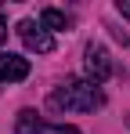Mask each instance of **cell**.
Listing matches in <instances>:
<instances>
[{
    "label": "cell",
    "mask_w": 130,
    "mask_h": 134,
    "mask_svg": "<svg viewBox=\"0 0 130 134\" xmlns=\"http://www.w3.org/2000/svg\"><path fill=\"white\" fill-rule=\"evenodd\" d=\"M101 105H105V94L90 80H72L65 87L51 91V109H58V112H94Z\"/></svg>",
    "instance_id": "obj_1"
},
{
    "label": "cell",
    "mask_w": 130,
    "mask_h": 134,
    "mask_svg": "<svg viewBox=\"0 0 130 134\" xmlns=\"http://www.w3.org/2000/svg\"><path fill=\"white\" fill-rule=\"evenodd\" d=\"M83 69H87V76H90V83H105L108 76H112V58H108V51L98 47V44H90L87 54H83Z\"/></svg>",
    "instance_id": "obj_2"
},
{
    "label": "cell",
    "mask_w": 130,
    "mask_h": 134,
    "mask_svg": "<svg viewBox=\"0 0 130 134\" xmlns=\"http://www.w3.org/2000/svg\"><path fill=\"white\" fill-rule=\"evenodd\" d=\"M18 36L25 40V47H29V51H36V54H51V51H54V36H51L43 25H36L33 18L18 22Z\"/></svg>",
    "instance_id": "obj_3"
},
{
    "label": "cell",
    "mask_w": 130,
    "mask_h": 134,
    "mask_svg": "<svg viewBox=\"0 0 130 134\" xmlns=\"http://www.w3.org/2000/svg\"><path fill=\"white\" fill-rule=\"evenodd\" d=\"M29 76V58H18V54H0V80L4 83H18Z\"/></svg>",
    "instance_id": "obj_4"
},
{
    "label": "cell",
    "mask_w": 130,
    "mask_h": 134,
    "mask_svg": "<svg viewBox=\"0 0 130 134\" xmlns=\"http://www.w3.org/2000/svg\"><path fill=\"white\" fill-rule=\"evenodd\" d=\"M43 131H47V123H43L33 109H22L18 116H15V134H43Z\"/></svg>",
    "instance_id": "obj_5"
},
{
    "label": "cell",
    "mask_w": 130,
    "mask_h": 134,
    "mask_svg": "<svg viewBox=\"0 0 130 134\" xmlns=\"http://www.w3.org/2000/svg\"><path fill=\"white\" fill-rule=\"evenodd\" d=\"M40 25L43 29H69V18H65V11H58V7H43L40 11Z\"/></svg>",
    "instance_id": "obj_6"
},
{
    "label": "cell",
    "mask_w": 130,
    "mask_h": 134,
    "mask_svg": "<svg viewBox=\"0 0 130 134\" xmlns=\"http://www.w3.org/2000/svg\"><path fill=\"white\" fill-rule=\"evenodd\" d=\"M116 7H119V15H127V18H130V0H119Z\"/></svg>",
    "instance_id": "obj_7"
},
{
    "label": "cell",
    "mask_w": 130,
    "mask_h": 134,
    "mask_svg": "<svg viewBox=\"0 0 130 134\" xmlns=\"http://www.w3.org/2000/svg\"><path fill=\"white\" fill-rule=\"evenodd\" d=\"M4 40H7V22L0 18V44H4Z\"/></svg>",
    "instance_id": "obj_8"
},
{
    "label": "cell",
    "mask_w": 130,
    "mask_h": 134,
    "mask_svg": "<svg viewBox=\"0 0 130 134\" xmlns=\"http://www.w3.org/2000/svg\"><path fill=\"white\" fill-rule=\"evenodd\" d=\"M127 127H130V116H127Z\"/></svg>",
    "instance_id": "obj_9"
}]
</instances>
